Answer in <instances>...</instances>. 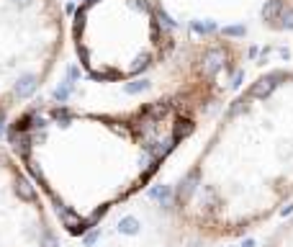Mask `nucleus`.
Wrapping results in <instances>:
<instances>
[{
  "instance_id": "nucleus-2",
  "label": "nucleus",
  "mask_w": 293,
  "mask_h": 247,
  "mask_svg": "<svg viewBox=\"0 0 293 247\" xmlns=\"http://www.w3.org/2000/svg\"><path fill=\"white\" fill-rule=\"evenodd\" d=\"M75 49L90 77L118 82L165 65L175 52L160 0H85L75 13Z\"/></svg>"
},
{
  "instance_id": "nucleus-6",
  "label": "nucleus",
  "mask_w": 293,
  "mask_h": 247,
  "mask_svg": "<svg viewBox=\"0 0 293 247\" xmlns=\"http://www.w3.org/2000/svg\"><path fill=\"white\" fill-rule=\"evenodd\" d=\"M118 229L126 232V234H134L136 232V222H134V219H124V222L118 224Z\"/></svg>"
},
{
  "instance_id": "nucleus-4",
  "label": "nucleus",
  "mask_w": 293,
  "mask_h": 247,
  "mask_svg": "<svg viewBox=\"0 0 293 247\" xmlns=\"http://www.w3.org/2000/svg\"><path fill=\"white\" fill-rule=\"evenodd\" d=\"M262 23L273 31H293V0H268L262 8Z\"/></svg>"
},
{
  "instance_id": "nucleus-1",
  "label": "nucleus",
  "mask_w": 293,
  "mask_h": 247,
  "mask_svg": "<svg viewBox=\"0 0 293 247\" xmlns=\"http://www.w3.org/2000/svg\"><path fill=\"white\" fill-rule=\"evenodd\" d=\"M293 198V65L250 82L219 118L170 206L198 234L229 237Z\"/></svg>"
},
{
  "instance_id": "nucleus-3",
  "label": "nucleus",
  "mask_w": 293,
  "mask_h": 247,
  "mask_svg": "<svg viewBox=\"0 0 293 247\" xmlns=\"http://www.w3.org/2000/svg\"><path fill=\"white\" fill-rule=\"evenodd\" d=\"M59 54L57 0H0V116L44 85Z\"/></svg>"
},
{
  "instance_id": "nucleus-5",
  "label": "nucleus",
  "mask_w": 293,
  "mask_h": 247,
  "mask_svg": "<svg viewBox=\"0 0 293 247\" xmlns=\"http://www.w3.org/2000/svg\"><path fill=\"white\" fill-rule=\"evenodd\" d=\"M265 247H293V211H288V216L283 219V224L275 229V234L270 237Z\"/></svg>"
}]
</instances>
